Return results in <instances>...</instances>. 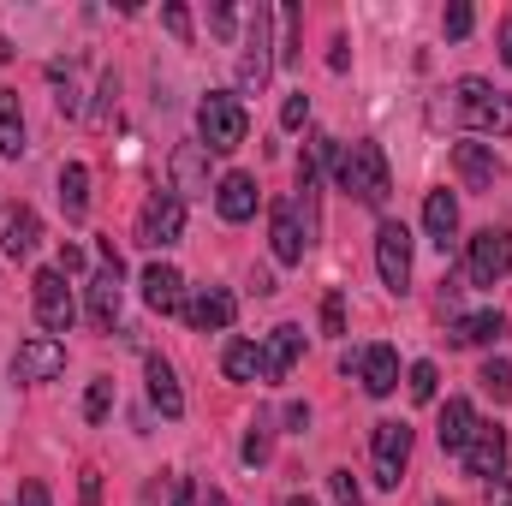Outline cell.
<instances>
[{
  "mask_svg": "<svg viewBox=\"0 0 512 506\" xmlns=\"http://www.w3.org/2000/svg\"><path fill=\"white\" fill-rule=\"evenodd\" d=\"M185 239V203L173 197V191H155L143 209H137V245H149V251H173Z\"/></svg>",
  "mask_w": 512,
  "mask_h": 506,
  "instance_id": "obj_5",
  "label": "cell"
},
{
  "mask_svg": "<svg viewBox=\"0 0 512 506\" xmlns=\"http://www.w3.org/2000/svg\"><path fill=\"white\" fill-rule=\"evenodd\" d=\"M12 506H54V495H48V483H24Z\"/></svg>",
  "mask_w": 512,
  "mask_h": 506,
  "instance_id": "obj_39",
  "label": "cell"
},
{
  "mask_svg": "<svg viewBox=\"0 0 512 506\" xmlns=\"http://www.w3.org/2000/svg\"><path fill=\"white\" fill-rule=\"evenodd\" d=\"M298 358H304V328L298 322H280L268 334V346H262V381H286Z\"/></svg>",
  "mask_w": 512,
  "mask_h": 506,
  "instance_id": "obj_18",
  "label": "cell"
},
{
  "mask_svg": "<svg viewBox=\"0 0 512 506\" xmlns=\"http://www.w3.org/2000/svg\"><path fill=\"white\" fill-rule=\"evenodd\" d=\"M268 245H274V262H304V251H310V239H304V227H298V203L292 197H280L274 203V221H268Z\"/></svg>",
  "mask_w": 512,
  "mask_h": 506,
  "instance_id": "obj_17",
  "label": "cell"
},
{
  "mask_svg": "<svg viewBox=\"0 0 512 506\" xmlns=\"http://www.w3.org/2000/svg\"><path fill=\"white\" fill-rule=\"evenodd\" d=\"M36 245H42V215L18 203L6 215V227H0V251L12 256V262H24V256H36Z\"/></svg>",
  "mask_w": 512,
  "mask_h": 506,
  "instance_id": "obj_21",
  "label": "cell"
},
{
  "mask_svg": "<svg viewBox=\"0 0 512 506\" xmlns=\"http://www.w3.org/2000/svg\"><path fill=\"white\" fill-rule=\"evenodd\" d=\"M221 370H227V381H256V376H262V346L233 340V346L221 352Z\"/></svg>",
  "mask_w": 512,
  "mask_h": 506,
  "instance_id": "obj_28",
  "label": "cell"
},
{
  "mask_svg": "<svg viewBox=\"0 0 512 506\" xmlns=\"http://www.w3.org/2000/svg\"><path fill=\"white\" fill-rule=\"evenodd\" d=\"M459 459H465L471 477H489V483H495V477L507 471V429H501V423H477Z\"/></svg>",
  "mask_w": 512,
  "mask_h": 506,
  "instance_id": "obj_12",
  "label": "cell"
},
{
  "mask_svg": "<svg viewBox=\"0 0 512 506\" xmlns=\"http://www.w3.org/2000/svg\"><path fill=\"white\" fill-rule=\"evenodd\" d=\"M477 423H483V417L471 411V399H447V405H441V429H435V435H441V453H453V459H459Z\"/></svg>",
  "mask_w": 512,
  "mask_h": 506,
  "instance_id": "obj_24",
  "label": "cell"
},
{
  "mask_svg": "<svg viewBox=\"0 0 512 506\" xmlns=\"http://www.w3.org/2000/svg\"><path fill=\"white\" fill-rule=\"evenodd\" d=\"M465 268H471L477 286H495L512 268V233L507 227H483V233L471 239V251H465Z\"/></svg>",
  "mask_w": 512,
  "mask_h": 506,
  "instance_id": "obj_9",
  "label": "cell"
},
{
  "mask_svg": "<svg viewBox=\"0 0 512 506\" xmlns=\"http://www.w3.org/2000/svg\"><path fill=\"white\" fill-rule=\"evenodd\" d=\"M328 495H334L340 506H364V489H358L352 471H328Z\"/></svg>",
  "mask_w": 512,
  "mask_h": 506,
  "instance_id": "obj_34",
  "label": "cell"
},
{
  "mask_svg": "<svg viewBox=\"0 0 512 506\" xmlns=\"http://www.w3.org/2000/svg\"><path fill=\"white\" fill-rule=\"evenodd\" d=\"M262 459H268V417H256L245 435V465H262Z\"/></svg>",
  "mask_w": 512,
  "mask_h": 506,
  "instance_id": "obj_35",
  "label": "cell"
},
{
  "mask_svg": "<svg viewBox=\"0 0 512 506\" xmlns=\"http://www.w3.org/2000/svg\"><path fill=\"white\" fill-rule=\"evenodd\" d=\"M304 120H310V96L298 90V96H286V102H280V126H286V131H298Z\"/></svg>",
  "mask_w": 512,
  "mask_h": 506,
  "instance_id": "obj_36",
  "label": "cell"
},
{
  "mask_svg": "<svg viewBox=\"0 0 512 506\" xmlns=\"http://www.w3.org/2000/svg\"><path fill=\"white\" fill-rule=\"evenodd\" d=\"M471 24H477V12H471V0H453V6L441 12V30H447L453 42H465V36H471Z\"/></svg>",
  "mask_w": 512,
  "mask_h": 506,
  "instance_id": "obj_33",
  "label": "cell"
},
{
  "mask_svg": "<svg viewBox=\"0 0 512 506\" xmlns=\"http://www.w3.org/2000/svg\"><path fill=\"white\" fill-rule=\"evenodd\" d=\"M328 66H334V72H346V66H352V54H346V36H334V54H328Z\"/></svg>",
  "mask_w": 512,
  "mask_h": 506,
  "instance_id": "obj_44",
  "label": "cell"
},
{
  "mask_svg": "<svg viewBox=\"0 0 512 506\" xmlns=\"http://www.w3.org/2000/svg\"><path fill=\"white\" fill-rule=\"evenodd\" d=\"M203 506H227V495H221V489H209V495H203Z\"/></svg>",
  "mask_w": 512,
  "mask_h": 506,
  "instance_id": "obj_48",
  "label": "cell"
},
{
  "mask_svg": "<svg viewBox=\"0 0 512 506\" xmlns=\"http://www.w3.org/2000/svg\"><path fill=\"white\" fill-rule=\"evenodd\" d=\"M90 322L96 328L120 322V251H114V239H102V268L90 280Z\"/></svg>",
  "mask_w": 512,
  "mask_h": 506,
  "instance_id": "obj_11",
  "label": "cell"
},
{
  "mask_svg": "<svg viewBox=\"0 0 512 506\" xmlns=\"http://www.w3.org/2000/svg\"><path fill=\"white\" fill-rule=\"evenodd\" d=\"M233 316H239V298H233L227 286H197V292L185 298V322H191L197 334H227Z\"/></svg>",
  "mask_w": 512,
  "mask_h": 506,
  "instance_id": "obj_10",
  "label": "cell"
},
{
  "mask_svg": "<svg viewBox=\"0 0 512 506\" xmlns=\"http://www.w3.org/2000/svg\"><path fill=\"white\" fill-rule=\"evenodd\" d=\"M352 376L364 381L370 399H387V393L399 387V358H393V346H364L358 364H352Z\"/></svg>",
  "mask_w": 512,
  "mask_h": 506,
  "instance_id": "obj_19",
  "label": "cell"
},
{
  "mask_svg": "<svg viewBox=\"0 0 512 506\" xmlns=\"http://www.w3.org/2000/svg\"><path fill=\"white\" fill-rule=\"evenodd\" d=\"M215 209H221V221H251L256 215V179L251 173H227L221 185H215Z\"/></svg>",
  "mask_w": 512,
  "mask_h": 506,
  "instance_id": "obj_23",
  "label": "cell"
},
{
  "mask_svg": "<svg viewBox=\"0 0 512 506\" xmlns=\"http://www.w3.org/2000/svg\"><path fill=\"white\" fill-rule=\"evenodd\" d=\"M137 286H143V304H149V310H161V316H185V274H179L173 262H149Z\"/></svg>",
  "mask_w": 512,
  "mask_h": 506,
  "instance_id": "obj_16",
  "label": "cell"
},
{
  "mask_svg": "<svg viewBox=\"0 0 512 506\" xmlns=\"http://www.w3.org/2000/svg\"><path fill=\"white\" fill-rule=\"evenodd\" d=\"M84 506H102V471H84Z\"/></svg>",
  "mask_w": 512,
  "mask_h": 506,
  "instance_id": "obj_42",
  "label": "cell"
},
{
  "mask_svg": "<svg viewBox=\"0 0 512 506\" xmlns=\"http://www.w3.org/2000/svg\"><path fill=\"white\" fill-rule=\"evenodd\" d=\"M274 24H280L274 60H280V66H298V6H280V12H274Z\"/></svg>",
  "mask_w": 512,
  "mask_h": 506,
  "instance_id": "obj_29",
  "label": "cell"
},
{
  "mask_svg": "<svg viewBox=\"0 0 512 506\" xmlns=\"http://www.w3.org/2000/svg\"><path fill=\"white\" fill-rule=\"evenodd\" d=\"M173 506H197V489H191V477H173Z\"/></svg>",
  "mask_w": 512,
  "mask_h": 506,
  "instance_id": "obj_43",
  "label": "cell"
},
{
  "mask_svg": "<svg viewBox=\"0 0 512 506\" xmlns=\"http://www.w3.org/2000/svg\"><path fill=\"white\" fill-rule=\"evenodd\" d=\"M322 161L334 167V185H340L346 197H358L364 209H387V197H393V173H387L382 143H370V137H358V143H334V137H322Z\"/></svg>",
  "mask_w": 512,
  "mask_h": 506,
  "instance_id": "obj_1",
  "label": "cell"
},
{
  "mask_svg": "<svg viewBox=\"0 0 512 506\" xmlns=\"http://www.w3.org/2000/svg\"><path fill=\"white\" fill-rule=\"evenodd\" d=\"M167 173H173V197L185 203V197H209V149L203 143H179L173 149V161H167Z\"/></svg>",
  "mask_w": 512,
  "mask_h": 506,
  "instance_id": "obj_15",
  "label": "cell"
},
{
  "mask_svg": "<svg viewBox=\"0 0 512 506\" xmlns=\"http://www.w3.org/2000/svg\"><path fill=\"white\" fill-rule=\"evenodd\" d=\"M501 60L512 66V18H501Z\"/></svg>",
  "mask_w": 512,
  "mask_h": 506,
  "instance_id": "obj_47",
  "label": "cell"
},
{
  "mask_svg": "<svg viewBox=\"0 0 512 506\" xmlns=\"http://www.w3.org/2000/svg\"><path fill=\"white\" fill-rule=\"evenodd\" d=\"M453 120L477 137H507L512 131V96L495 90L489 78H459L453 84Z\"/></svg>",
  "mask_w": 512,
  "mask_h": 506,
  "instance_id": "obj_2",
  "label": "cell"
},
{
  "mask_svg": "<svg viewBox=\"0 0 512 506\" xmlns=\"http://www.w3.org/2000/svg\"><path fill=\"white\" fill-rule=\"evenodd\" d=\"M286 506H316L310 495H286Z\"/></svg>",
  "mask_w": 512,
  "mask_h": 506,
  "instance_id": "obj_49",
  "label": "cell"
},
{
  "mask_svg": "<svg viewBox=\"0 0 512 506\" xmlns=\"http://www.w3.org/2000/svg\"><path fill=\"white\" fill-rule=\"evenodd\" d=\"M60 370H66V346L54 334H36L12 352V381H54Z\"/></svg>",
  "mask_w": 512,
  "mask_h": 506,
  "instance_id": "obj_13",
  "label": "cell"
},
{
  "mask_svg": "<svg viewBox=\"0 0 512 506\" xmlns=\"http://www.w3.org/2000/svg\"><path fill=\"white\" fill-rule=\"evenodd\" d=\"M376 268H382L387 292H411V233L399 221L376 227Z\"/></svg>",
  "mask_w": 512,
  "mask_h": 506,
  "instance_id": "obj_7",
  "label": "cell"
},
{
  "mask_svg": "<svg viewBox=\"0 0 512 506\" xmlns=\"http://www.w3.org/2000/svg\"><path fill=\"white\" fill-rule=\"evenodd\" d=\"M60 274H84V251L78 245H60Z\"/></svg>",
  "mask_w": 512,
  "mask_h": 506,
  "instance_id": "obj_41",
  "label": "cell"
},
{
  "mask_svg": "<svg viewBox=\"0 0 512 506\" xmlns=\"http://www.w3.org/2000/svg\"><path fill=\"white\" fill-rule=\"evenodd\" d=\"M245 137H251V114H245V102L233 90H209L197 102V143L209 155H233Z\"/></svg>",
  "mask_w": 512,
  "mask_h": 506,
  "instance_id": "obj_3",
  "label": "cell"
},
{
  "mask_svg": "<svg viewBox=\"0 0 512 506\" xmlns=\"http://www.w3.org/2000/svg\"><path fill=\"white\" fill-rule=\"evenodd\" d=\"M370 459H376V483H382V489H399L405 459H411V423H376Z\"/></svg>",
  "mask_w": 512,
  "mask_h": 506,
  "instance_id": "obj_8",
  "label": "cell"
},
{
  "mask_svg": "<svg viewBox=\"0 0 512 506\" xmlns=\"http://www.w3.org/2000/svg\"><path fill=\"white\" fill-rule=\"evenodd\" d=\"M477 381H483V393H495V399H512V364H507V358H489Z\"/></svg>",
  "mask_w": 512,
  "mask_h": 506,
  "instance_id": "obj_32",
  "label": "cell"
},
{
  "mask_svg": "<svg viewBox=\"0 0 512 506\" xmlns=\"http://www.w3.org/2000/svg\"><path fill=\"white\" fill-rule=\"evenodd\" d=\"M435 387H441V370H435L429 358H423V364H411V376H405V393H411L417 405H429V399H435Z\"/></svg>",
  "mask_w": 512,
  "mask_h": 506,
  "instance_id": "obj_30",
  "label": "cell"
},
{
  "mask_svg": "<svg viewBox=\"0 0 512 506\" xmlns=\"http://www.w3.org/2000/svg\"><path fill=\"white\" fill-rule=\"evenodd\" d=\"M453 173L465 179V191H495V179H501V155H495V143H453Z\"/></svg>",
  "mask_w": 512,
  "mask_h": 506,
  "instance_id": "obj_14",
  "label": "cell"
},
{
  "mask_svg": "<svg viewBox=\"0 0 512 506\" xmlns=\"http://www.w3.org/2000/svg\"><path fill=\"white\" fill-rule=\"evenodd\" d=\"M60 209H66V221H84L90 215V167L84 161H66L60 167Z\"/></svg>",
  "mask_w": 512,
  "mask_h": 506,
  "instance_id": "obj_26",
  "label": "cell"
},
{
  "mask_svg": "<svg viewBox=\"0 0 512 506\" xmlns=\"http://www.w3.org/2000/svg\"><path fill=\"white\" fill-rule=\"evenodd\" d=\"M108 411H114V381L96 376L90 393H84V417H90V423H108Z\"/></svg>",
  "mask_w": 512,
  "mask_h": 506,
  "instance_id": "obj_31",
  "label": "cell"
},
{
  "mask_svg": "<svg viewBox=\"0 0 512 506\" xmlns=\"http://www.w3.org/2000/svg\"><path fill=\"white\" fill-rule=\"evenodd\" d=\"M24 114H18V90H0V155H24Z\"/></svg>",
  "mask_w": 512,
  "mask_h": 506,
  "instance_id": "obj_27",
  "label": "cell"
},
{
  "mask_svg": "<svg viewBox=\"0 0 512 506\" xmlns=\"http://www.w3.org/2000/svg\"><path fill=\"white\" fill-rule=\"evenodd\" d=\"M322 334H346V304H340V292L322 298Z\"/></svg>",
  "mask_w": 512,
  "mask_h": 506,
  "instance_id": "obj_38",
  "label": "cell"
},
{
  "mask_svg": "<svg viewBox=\"0 0 512 506\" xmlns=\"http://www.w3.org/2000/svg\"><path fill=\"white\" fill-rule=\"evenodd\" d=\"M30 298H36V322H42L48 334H66V328L78 322V304H72V286H66L60 268H42V274L30 280Z\"/></svg>",
  "mask_w": 512,
  "mask_h": 506,
  "instance_id": "obj_6",
  "label": "cell"
},
{
  "mask_svg": "<svg viewBox=\"0 0 512 506\" xmlns=\"http://www.w3.org/2000/svg\"><path fill=\"white\" fill-rule=\"evenodd\" d=\"M274 12L268 6H251V18H245V54H239V96H262L268 90V72H274Z\"/></svg>",
  "mask_w": 512,
  "mask_h": 506,
  "instance_id": "obj_4",
  "label": "cell"
},
{
  "mask_svg": "<svg viewBox=\"0 0 512 506\" xmlns=\"http://www.w3.org/2000/svg\"><path fill=\"white\" fill-rule=\"evenodd\" d=\"M143 376H149V399H155V411H161V417H185V387H179L173 364H167L161 352H149V358H143Z\"/></svg>",
  "mask_w": 512,
  "mask_h": 506,
  "instance_id": "obj_20",
  "label": "cell"
},
{
  "mask_svg": "<svg viewBox=\"0 0 512 506\" xmlns=\"http://www.w3.org/2000/svg\"><path fill=\"white\" fill-rule=\"evenodd\" d=\"M435 506H441V501H435Z\"/></svg>",
  "mask_w": 512,
  "mask_h": 506,
  "instance_id": "obj_50",
  "label": "cell"
},
{
  "mask_svg": "<svg viewBox=\"0 0 512 506\" xmlns=\"http://www.w3.org/2000/svg\"><path fill=\"white\" fill-rule=\"evenodd\" d=\"M286 423L292 429H310V405H286Z\"/></svg>",
  "mask_w": 512,
  "mask_h": 506,
  "instance_id": "obj_45",
  "label": "cell"
},
{
  "mask_svg": "<svg viewBox=\"0 0 512 506\" xmlns=\"http://www.w3.org/2000/svg\"><path fill=\"white\" fill-rule=\"evenodd\" d=\"M161 24H167V30H173L179 42H191V12H185L179 0H167V6H161Z\"/></svg>",
  "mask_w": 512,
  "mask_h": 506,
  "instance_id": "obj_37",
  "label": "cell"
},
{
  "mask_svg": "<svg viewBox=\"0 0 512 506\" xmlns=\"http://www.w3.org/2000/svg\"><path fill=\"white\" fill-rule=\"evenodd\" d=\"M489 506H512V489H507V483H501V477L489 483Z\"/></svg>",
  "mask_w": 512,
  "mask_h": 506,
  "instance_id": "obj_46",
  "label": "cell"
},
{
  "mask_svg": "<svg viewBox=\"0 0 512 506\" xmlns=\"http://www.w3.org/2000/svg\"><path fill=\"white\" fill-rule=\"evenodd\" d=\"M423 233L447 251V239L459 233V197H453V191H429V197H423Z\"/></svg>",
  "mask_w": 512,
  "mask_h": 506,
  "instance_id": "obj_25",
  "label": "cell"
},
{
  "mask_svg": "<svg viewBox=\"0 0 512 506\" xmlns=\"http://www.w3.org/2000/svg\"><path fill=\"white\" fill-rule=\"evenodd\" d=\"M447 340H453V346H501V340H507V316H501V310L459 316V322L447 328Z\"/></svg>",
  "mask_w": 512,
  "mask_h": 506,
  "instance_id": "obj_22",
  "label": "cell"
},
{
  "mask_svg": "<svg viewBox=\"0 0 512 506\" xmlns=\"http://www.w3.org/2000/svg\"><path fill=\"white\" fill-rule=\"evenodd\" d=\"M209 24H215V36H233V30H239V12H233V6H215Z\"/></svg>",
  "mask_w": 512,
  "mask_h": 506,
  "instance_id": "obj_40",
  "label": "cell"
}]
</instances>
